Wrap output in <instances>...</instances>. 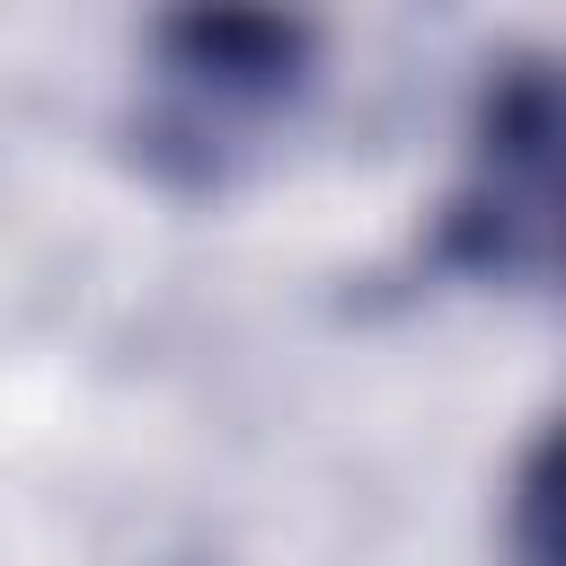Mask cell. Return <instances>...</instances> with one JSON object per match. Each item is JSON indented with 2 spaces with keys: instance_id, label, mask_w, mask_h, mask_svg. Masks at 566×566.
<instances>
[{
  "instance_id": "1",
  "label": "cell",
  "mask_w": 566,
  "mask_h": 566,
  "mask_svg": "<svg viewBox=\"0 0 566 566\" xmlns=\"http://www.w3.org/2000/svg\"><path fill=\"white\" fill-rule=\"evenodd\" d=\"M548 230H557V88L539 62L486 88L469 186L451 195L442 256L495 283H548Z\"/></svg>"
},
{
  "instance_id": "2",
  "label": "cell",
  "mask_w": 566,
  "mask_h": 566,
  "mask_svg": "<svg viewBox=\"0 0 566 566\" xmlns=\"http://www.w3.org/2000/svg\"><path fill=\"white\" fill-rule=\"evenodd\" d=\"M159 62H168V80L195 106H212V115H265V106H283L301 88L310 27L301 18H239V9H221V18H168L159 27Z\"/></svg>"
},
{
  "instance_id": "3",
  "label": "cell",
  "mask_w": 566,
  "mask_h": 566,
  "mask_svg": "<svg viewBox=\"0 0 566 566\" xmlns=\"http://www.w3.org/2000/svg\"><path fill=\"white\" fill-rule=\"evenodd\" d=\"M504 539H513V566H557V433H531L522 469H513V495H504Z\"/></svg>"
}]
</instances>
